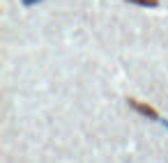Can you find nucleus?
<instances>
[{
    "mask_svg": "<svg viewBox=\"0 0 168 163\" xmlns=\"http://www.w3.org/2000/svg\"><path fill=\"white\" fill-rule=\"evenodd\" d=\"M131 5H138V7H159V0H127Z\"/></svg>",
    "mask_w": 168,
    "mask_h": 163,
    "instance_id": "nucleus-2",
    "label": "nucleus"
},
{
    "mask_svg": "<svg viewBox=\"0 0 168 163\" xmlns=\"http://www.w3.org/2000/svg\"><path fill=\"white\" fill-rule=\"evenodd\" d=\"M127 103H129L134 110H138L141 115H145V117H150V120H159V113L154 110L152 106H147V103H143V101H138V99H127Z\"/></svg>",
    "mask_w": 168,
    "mask_h": 163,
    "instance_id": "nucleus-1",
    "label": "nucleus"
},
{
    "mask_svg": "<svg viewBox=\"0 0 168 163\" xmlns=\"http://www.w3.org/2000/svg\"><path fill=\"white\" fill-rule=\"evenodd\" d=\"M26 7H30V5H37V2H42V0H21Z\"/></svg>",
    "mask_w": 168,
    "mask_h": 163,
    "instance_id": "nucleus-3",
    "label": "nucleus"
}]
</instances>
